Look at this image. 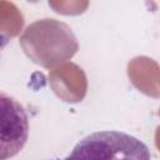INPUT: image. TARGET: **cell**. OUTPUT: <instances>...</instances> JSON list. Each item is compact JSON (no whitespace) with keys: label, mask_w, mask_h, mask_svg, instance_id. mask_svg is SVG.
<instances>
[{"label":"cell","mask_w":160,"mask_h":160,"mask_svg":"<svg viewBox=\"0 0 160 160\" xmlns=\"http://www.w3.org/2000/svg\"><path fill=\"white\" fill-rule=\"evenodd\" d=\"M20 45L30 60L45 69L61 65L79 49L70 26L55 19H40L30 24L20 36Z\"/></svg>","instance_id":"obj_1"},{"label":"cell","mask_w":160,"mask_h":160,"mask_svg":"<svg viewBox=\"0 0 160 160\" xmlns=\"http://www.w3.org/2000/svg\"><path fill=\"white\" fill-rule=\"evenodd\" d=\"M64 160H150V151L129 134L98 131L80 140Z\"/></svg>","instance_id":"obj_2"},{"label":"cell","mask_w":160,"mask_h":160,"mask_svg":"<svg viewBox=\"0 0 160 160\" xmlns=\"http://www.w3.org/2000/svg\"><path fill=\"white\" fill-rule=\"evenodd\" d=\"M1 144L0 159L16 155L26 142L29 124L24 108L12 98L1 94Z\"/></svg>","instance_id":"obj_3"},{"label":"cell","mask_w":160,"mask_h":160,"mask_svg":"<svg viewBox=\"0 0 160 160\" xmlns=\"http://www.w3.org/2000/svg\"><path fill=\"white\" fill-rule=\"evenodd\" d=\"M49 84L55 95L65 102L81 101L88 91L84 70L74 62H64L49 71Z\"/></svg>","instance_id":"obj_4"},{"label":"cell","mask_w":160,"mask_h":160,"mask_svg":"<svg viewBox=\"0 0 160 160\" xmlns=\"http://www.w3.org/2000/svg\"><path fill=\"white\" fill-rule=\"evenodd\" d=\"M128 76L131 84L142 94L160 98V65L151 58L136 56L128 64Z\"/></svg>","instance_id":"obj_5"},{"label":"cell","mask_w":160,"mask_h":160,"mask_svg":"<svg viewBox=\"0 0 160 160\" xmlns=\"http://www.w3.org/2000/svg\"><path fill=\"white\" fill-rule=\"evenodd\" d=\"M24 24V18L15 4L0 1V30L2 40L16 36Z\"/></svg>","instance_id":"obj_6"},{"label":"cell","mask_w":160,"mask_h":160,"mask_svg":"<svg viewBox=\"0 0 160 160\" xmlns=\"http://www.w3.org/2000/svg\"><path fill=\"white\" fill-rule=\"evenodd\" d=\"M49 5L59 14L64 15H78L85 11L88 1H49Z\"/></svg>","instance_id":"obj_7"},{"label":"cell","mask_w":160,"mask_h":160,"mask_svg":"<svg viewBox=\"0 0 160 160\" xmlns=\"http://www.w3.org/2000/svg\"><path fill=\"white\" fill-rule=\"evenodd\" d=\"M155 145L160 151V125L156 128V131H155Z\"/></svg>","instance_id":"obj_8"},{"label":"cell","mask_w":160,"mask_h":160,"mask_svg":"<svg viewBox=\"0 0 160 160\" xmlns=\"http://www.w3.org/2000/svg\"><path fill=\"white\" fill-rule=\"evenodd\" d=\"M159 115H160V109H159Z\"/></svg>","instance_id":"obj_9"}]
</instances>
